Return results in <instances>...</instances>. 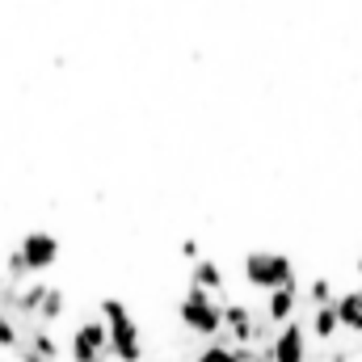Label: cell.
Returning a JSON list of instances; mask_svg holds the SVG:
<instances>
[{
	"label": "cell",
	"mask_w": 362,
	"mask_h": 362,
	"mask_svg": "<svg viewBox=\"0 0 362 362\" xmlns=\"http://www.w3.org/2000/svg\"><path fill=\"white\" fill-rule=\"evenodd\" d=\"M101 320L110 325V358L118 362H139L144 358V333L131 320L122 299H101Z\"/></svg>",
	"instance_id": "1"
},
{
	"label": "cell",
	"mask_w": 362,
	"mask_h": 362,
	"mask_svg": "<svg viewBox=\"0 0 362 362\" xmlns=\"http://www.w3.org/2000/svg\"><path fill=\"white\" fill-rule=\"evenodd\" d=\"M181 325L194 333V337H202V341H215L219 333H223V303H219V295H211V291H202V286H189L185 291V299H181Z\"/></svg>",
	"instance_id": "2"
},
{
	"label": "cell",
	"mask_w": 362,
	"mask_h": 362,
	"mask_svg": "<svg viewBox=\"0 0 362 362\" xmlns=\"http://www.w3.org/2000/svg\"><path fill=\"white\" fill-rule=\"evenodd\" d=\"M245 282L253 286V291H278V286H291L295 282V266H291V257H282V253H249L245 257Z\"/></svg>",
	"instance_id": "3"
},
{
	"label": "cell",
	"mask_w": 362,
	"mask_h": 362,
	"mask_svg": "<svg viewBox=\"0 0 362 362\" xmlns=\"http://www.w3.org/2000/svg\"><path fill=\"white\" fill-rule=\"evenodd\" d=\"M110 358V325L85 320L72 333V362H105Z\"/></svg>",
	"instance_id": "4"
},
{
	"label": "cell",
	"mask_w": 362,
	"mask_h": 362,
	"mask_svg": "<svg viewBox=\"0 0 362 362\" xmlns=\"http://www.w3.org/2000/svg\"><path fill=\"white\" fill-rule=\"evenodd\" d=\"M223 333H228V341H236V346H257V341H262V325H257V316L249 312V303H240V299H228V303H223Z\"/></svg>",
	"instance_id": "5"
},
{
	"label": "cell",
	"mask_w": 362,
	"mask_h": 362,
	"mask_svg": "<svg viewBox=\"0 0 362 362\" xmlns=\"http://www.w3.org/2000/svg\"><path fill=\"white\" fill-rule=\"evenodd\" d=\"M30 262V274H47L55 262H59V240L51 232H25V240L17 245Z\"/></svg>",
	"instance_id": "6"
},
{
	"label": "cell",
	"mask_w": 362,
	"mask_h": 362,
	"mask_svg": "<svg viewBox=\"0 0 362 362\" xmlns=\"http://www.w3.org/2000/svg\"><path fill=\"white\" fill-rule=\"evenodd\" d=\"M270 350H274V358L278 362H308V329L295 325V320H286L282 333L274 337Z\"/></svg>",
	"instance_id": "7"
},
{
	"label": "cell",
	"mask_w": 362,
	"mask_h": 362,
	"mask_svg": "<svg viewBox=\"0 0 362 362\" xmlns=\"http://www.w3.org/2000/svg\"><path fill=\"white\" fill-rule=\"evenodd\" d=\"M194 362H257V350L253 346H236V341H206L202 346V354Z\"/></svg>",
	"instance_id": "8"
},
{
	"label": "cell",
	"mask_w": 362,
	"mask_h": 362,
	"mask_svg": "<svg viewBox=\"0 0 362 362\" xmlns=\"http://www.w3.org/2000/svg\"><path fill=\"white\" fill-rule=\"evenodd\" d=\"M295 308H299L295 282H291V286H278V291L266 295V316H270V325H286V320L295 316Z\"/></svg>",
	"instance_id": "9"
},
{
	"label": "cell",
	"mask_w": 362,
	"mask_h": 362,
	"mask_svg": "<svg viewBox=\"0 0 362 362\" xmlns=\"http://www.w3.org/2000/svg\"><path fill=\"white\" fill-rule=\"evenodd\" d=\"M308 329H312V337H316V341H333V337L341 333V316H337V308H333V303H316V308H312V325H308Z\"/></svg>",
	"instance_id": "10"
},
{
	"label": "cell",
	"mask_w": 362,
	"mask_h": 362,
	"mask_svg": "<svg viewBox=\"0 0 362 362\" xmlns=\"http://www.w3.org/2000/svg\"><path fill=\"white\" fill-rule=\"evenodd\" d=\"M189 286H202V291H211V295H223V270L215 266V262H206V257H198L194 262V270H189Z\"/></svg>",
	"instance_id": "11"
},
{
	"label": "cell",
	"mask_w": 362,
	"mask_h": 362,
	"mask_svg": "<svg viewBox=\"0 0 362 362\" xmlns=\"http://www.w3.org/2000/svg\"><path fill=\"white\" fill-rule=\"evenodd\" d=\"M333 308H337V316H341V329L362 333V291H346V295H337Z\"/></svg>",
	"instance_id": "12"
},
{
	"label": "cell",
	"mask_w": 362,
	"mask_h": 362,
	"mask_svg": "<svg viewBox=\"0 0 362 362\" xmlns=\"http://www.w3.org/2000/svg\"><path fill=\"white\" fill-rule=\"evenodd\" d=\"M30 350L42 354V358H51V362H59V346H55V337H51L47 329H38V333L30 337Z\"/></svg>",
	"instance_id": "13"
},
{
	"label": "cell",
	"mask_w": 362,
	"mask_h": 362,
	"mask_svg": "<svg viewBox=\"0 0 362 362\" xmlns=\"http://www.w3.org/2000/svg\"><path fill=\"white\" fill-rule=\"evenodd\" d=\"M333 299H337V295H333V282H329V278H312V282H308V303H312V308H316V303H333Z\"/></svg>",
	"instance_id": "14"
},
{
	"label": "cell",
	"mask_w": 362,
	"mask_h": 362,
	"mask_svg": "<svg viewBox=\"0 0 362 362\" xmlns=\"http://www.w3.org/2000/svg\"><path fill=\"white\" fill-rule=\"evenodd\" d=\"M59 316H64V295H59V291H47V299H42V308H38V320L55 325Z\"/></svg>",
	"instance_id": "15"
},
{
	"label": "cell",
	"mask_w": 362,
	"mask_h": 362,
	"mask_svg": "<svg viewBox=\"0 0 362 362\" xmlns=\"http://www.w3.org/2000/svg\"><path fill=\"white\" fill-rule=\"evenodd\" d=\"M21 346V337H17V325L8 320V316H0V350H17Z\"/></svg>",
	"instance_id": "16"
},
{
	"label": "cell",
	"mask_w": 362,
	"mask_h": 362,
	"mask_svg": "<svg viewBox=\"0 0 362 362\" xmlns=\"http://www.w3.org/2000/svg\"><path fill=\"white\" fill-rule=\"evenodd\" d=\"M181 253H185V257H194V262H198V245H194V240H181Z\"/></svg>",
	"instance_id": "17"
},
{
	"label": "cell",
	"mask_w": 362,
	"mask_h": 362,
	"mask_svg": "<svg viewBox=\"0 0 362 362\" xmlns=\"http://www.w3.org/2000/svg\"><path fill=\"white\" fill-rule=\"evenodd\" d=\"M257 362H278V358H274V350H266V354H257Z\"/></svg>",
	"instance_id": "18"
},
{
	"label": "cell",
	"mask_w": 362,
	"mask_h": 362,
	"mask_svg": "<svg viewBox=\"0 0 362 362\" xmlns=\"http://www.w3.org/2000/svg\"><path fill=\"white\" fill-rule=\"evenodd\" d=\"M358 278H362V257H358Z\"/></svg>",
	"instance_id": "19"
},
{
	"label": "cell",
	"mask_w": 362,
	"mask_h": 362,
	"mask_svg": "<svg viewBox=\"0 0 362 362\" xmlns=\"http://www.w3.org/2000/svg\"><path fill=\"white\" fill-rule=\"evenodd\" d=\"M0 362H8V358H0Z\"/></svg>",
	"instance_id": "20"
}]
</instances>
